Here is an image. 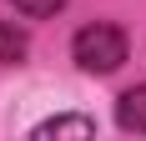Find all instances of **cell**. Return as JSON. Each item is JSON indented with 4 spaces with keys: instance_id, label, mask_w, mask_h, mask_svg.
Segmentation results:
<instances>
[{
    "instance_id": "1",
    "label": "cell",
    "mask_w": 146,
    "mask_h": 141,
    "mask_svg": "<svg viewBox=\"0 0 146 141\" xmlns=\"http://www.w3.org/2000/svg\"><path fill=\"white\" fill-rule=\"evenodd\" d=\"M71 56L81 70H91V76H111V70L126 61V30L116 25H81L76 30V41H71Z\"/></svg>"
},
{
    "instance_id": "2",
    "label": "cell",
    "mask_w": 146,
    "mask_h": 141,
    "mask_svg": "<svg viewBox=\"0 0 146 141\" xmlns=\"http://www.w3.org/2000/svg\"><path fill=\"white\" fill-rule=\"evenodd\" d=\"M116 121H121V131H136V136H146V86L121 91V101H116Z\"/></svg>"
},
{
    "instance_id": "3",
    "label": "cell",
    "mask_w": 146,
    "mask_h": 141,
    "mask_svg": "<svg viewBox=\"0 0 146 141\" xmlns=\"http://www.w3.org/2000/svg\"><path fill=\"white\" fill-rule=\"evenodd\" d=\"M91 131H96L91 116H50L35 126V136H91Z\"/></svg>"
},
{
    "instance_id": "4",
    "label": "cell",
    "mask_w": 146,
    "mask_h": 141,
    "mask_svg": "<svg viewBox=\"0 0 146 141\" xmlns=\"http://www.w3.org/2000/svg\"><path fill=\"white\" fill-rule=\"evenodd\" d=\"M30 41H25V30H15L10 20H0V61L5 66H15V61H25Z\"/></svg>"
},
{
    "instance_id": "5",
    "label": "cell",
    "mask_w": 146,
    "mask_h": 141,
    "mask_svg": "<svg viewBox=\"0 0 146 141\" xmlns=\"http://www.w3.org/2000/svg\"><path fill=\"white\" fill-rule=\"evenodd\" d=\"M66 0H15V10L20 15H30V20H45V15H56Z\"/></svg>"
}]
</instances>
